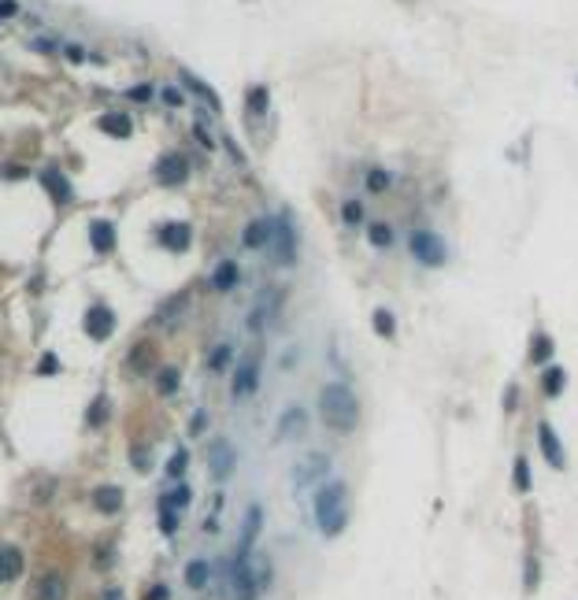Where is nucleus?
I'll return each instance as SVG.
<instances>
[{
	"instance_id": "nucleus-1",
	"label": "nucleus",
	"mask_w": 578,
	"mask_h": 600,
	"mask_svg": "<svg viewBox=\"0 0 578 600\" xmlns=\"http://www.w3.org/2000/svg\"><path fill=\"white\" fill-rule=\"evenodd\" d=\"M319 415H323V423L330 430L352 434L360 426V400H356V393L345 382H330V385H323V393H319Z\"/></svg>"
},
{
	"instance_id": "nucleus-2",
	"label": "nucleus",
	"mask_w": 578,
	"mask_h": 600,
	"mask_svg": "<svg viewBox=\"0 0 578 600\" xmlns=\"http://www.w3.org/2000/svg\"><path fill=\"white\" fill-rule=\"evenodd\" d=\"M316 523L323 538H338L349 523V485L341 478H330L316 493Z\"/></svg>"
},
{
	"instance_id": "nucleus-3",
	"label": "nucleus",
	"mask_w": 578,
	"mask_h": 600,
	"mask_svg": "<svg viewBox=\"0 0 578 600\" xmlns=\"http://www.w3.org/2000/svg\"><path fill=\"white\" fill-rule=\"evenodd\" d=\"M408 249H411V256H416L423 267H445V259H449L445 241L438 234H430V230H416L408 237Z\"/></svg>"
},
{
	"instance_id": "nucleus-4",
	"label": "nucleus",
	"mask_w": 578,
	"mask_h": 600,
	"mask_svg": "<svg viewBox=\"0 0 578 600\" xmlns=\"http://www.w3.org/2000/svg\"><path fill=\"white\" fill-rule=\"evenodd\" d=\"M271 249H274V264L289 267L296 259V230H293V219L282 212L274 219V234H271Z\"/></svg>"
},
{
	"instance_id": "nucleus-5",
	"label": "nucleus",
	"mask_w": 578,
	"mask_h": 600,
	"mask_svg": "<svg viewBox=\"0 0 578 600\" xmlns=\"http://www.w3.org/2000/svg\"><path fill=\"white\" fill-rule=\"evenodd\" d=\"M260 530H263V508H260V504H249V508H245V523H241V541H238L234 563H249V560H252V548H256V541H260Z\"/></svg>"
},
{
	"instance_id": "nucleus-6",
	"label": "nucleus",
	"mask_w": 578,
	"mask_h": 600,
	"mask_svg": "<svg viewBox=\"0 0 578 600\" xmlns=\"http://www.w3.org/2000/svg\"><path fill=\"white\" fill-rule=\"evenodd\" d=\"M326 475H330V456H326V452H308V456L293 467V485H296V489H304V485H316Z\"/></svg>"
},
{
	"instance_id": "nucleus-7",
	"label": "nucleus",
	"mask_w": 578,
	"mask_h": 600,
	"mask_svg": "<svg viewBox=\"0 0 578 600\" xmlns=\"http://www.w3.org/2000/svg\"><path fill=\"white\" fill-rule=\"evenodd\" d=\"M260 356L252 352V356H245L241 360V367H238V375H234V389H230V397L234 400H245V397H252L256 389H260Z\"/></svg>"
},
{
	"instance_id": "nucleus-8",
	"label": "nucleus",
	"mask_w": 578,
	"mask_h": 600,
	"mask_svg": "<svg viewBox=\"0 0 578 600\" xmlns=\"http://www.w3.org/2000/svg\"><path fill=\"white\" fill-rule=\"evenodd\" d=\"M86 334L93 337V341H108V337L115 334V312L104 300H96V304L86 307Z\"/></svg>"
},
{
	"instance_id": "nucleus-9",
	"label": "nucleus",
	"mask_w": 578,
	"mask_h": 600,
	"mask_svg": "<svg viewBox=\"0 0 578 600\" xmlns=\"http://www.w3.org/2000/svg\"><path fill=\"white\" fill-rule=\"evenodd\" d=\"M208 467H211V478L216 482H230V475H234V467H238V452H234V445H230L226 437H219V441L211 445Z\"/></svg>"
},
{
	"instance_id": "nucleus-10",
	"label": "nucleus",
	"mask_w": 578,
	"mask_h": 600,
	"mask_svg": "<svg viewBox=\"0 0 578 600\" xmlns=\"http://www.w3.org/2000/svg\"><path fill=\"white\" fill-rule=\"evenodd\" d=\"M538 445H541V452H545V460H549V467L552 471H564L567 467V456H564V441H560V434L552 430V423H538Z\"/></svg>"
},
{
	"instance_id": "nucleus-11",
	"label": "nucleus",
	"mask_w": 578,
	"mask_h": 600,
	"mask_svg": "<svg viewBox=\"0 0 578 600\" xmlns=\"http://www.w3.org/2000/svg\"><path fill=\"white\" fill-rule=\"evenodd\" d=\"M189 178V164H186V156H178V152H163L160 159H156V182H163V186H182Z\"/></svg>"
},
{
	"instance_id": "nucleus-12",
	"label": "nucleus",
	"mask_w": 578,
	"mask_h": 600,
	"mask_svg": "<svg viewBox=\"0 0 578 600\" xmlns=\"http://www.w3.org/2000/svg\"><path fill=\"white\" fill-rule=\"evenodd\" d=\"M304 430H308V412L301 404H289L282 412V419H278V426H274V441H293V437H301Z\"/></svg>"
},
{
	"instance_id": "nucleus-13",
	"label": "nucleus",
	"mask_w": 578,
	"mask_h": 600,
	"mask_svg": "<svg viewBox=\"0 0 578 600\" xmlns=\"http://www.w3.org/2000/svg\"><path fill=\"white\" fill-rule=\"evenodd\" d=\"M156 241L167 252H186L189 241H193V230H189V222H163L156 230Z\"/></svg>"
},
{
	"instance_id": "nucleus-14",
	"label": "nucleus",
	"mask_w": 578,
	"mask_h": 600,
	"mask_svg": "<svg viewBox=\"0 0 578 600\" xmlns=\"http://www.w3.org/2000/svg\"><path fill=\"white\" fill-rule=\"evenodd\" d=\"M30 600H67V582L56 571H45L34 586H30Z\"/></svg>"
},
{
	"instance_id": "nucleus-15",
	"label": "nucleus",
	"mask_w": 578,
	"mask_h": 600,
	"mask_svg": "<svg viewBox=\"0 0 578 600\" xmlns=\"http://www.w3.org/2000/svg\"><path fill=\"white\" fill-rule=\"evenodd\" d=\"M230 578H234V600H256L260 596V582L252 578L249 563H234L230 567Z\"/></svg>"
},
{
	"instance_id": "nucleus-16",
	"label": "nucleus",
	"mask_w": 578,
	"mask_h": 600,
	"mask_svg": "<svg viewBox=\"0 0 578 600\" xmlns=\"http://www.w3.org/2000/svg\"><path fill=\"white\" fill-rule=\"evenodd\" d=\"M41 186H45L48 197H52V204H71V197H74L71 182H67V178H63L56 167H45V171H41Z\"/></svg>"
},
{
	"instance_id": "nucleus-17",
	"label": "nucleus",
	"mask_w": 578,
	"mask_h": 600,
	"mask_svg": "<svg viewBox=\"0 0 578 600\" xmlns=\"http://www.w3.org/2000/svg\"><path fill=\"white\" fill-rule=\"evenodd\" d=\"M178 78H182V86H186L189 93H196V96H201V101H204V104H208L211 111H216V115L223 111V101H219V93L211 89L208 82H201V78H196L193 71H186V67H182V71H178Z\"/></svg>"
},
{
	"instance_id": "nucleus-18",
	"label": "nucleus",
	"mask_w": 578,
	"mask_h": 600,
	"mask_svg": "<svg viewBox=\"0 0 578 600\" xmlns=\"http://www.w3.org/2000/svg\"><path fill=\"white\" fill-rule=\"evenodd\" d=\"M123 504H126V493L119 489V485H96L93 489V508L96 511L115 515V511H123Z\"/></svg>"
},
{
	"instance_id": "nucleus-19",
	"label": "nucleus",
	"mask_w": 578,
	"mask_h": 600,
	"mask_svg": "<svg viewBox=\"0 0 578 600\" xmlns=\"http://www.w3.org/2000/svg\"><path fill=\"white\" fill-rule=\"evenodd\" d=\"M89 245H93L96 256H104V252L115 249V226L108 219H93L89 222Z\"/></svg>"
},
{
	"instance_id": "nucleus-20",
	"label": "nucleus",
	"mask_w": 578,
	"mask_h": 600,
	"mask_svg": "<svg viewBox=\"0 0 578 600\" xmlns=\"http://www.w3.org/2000/svg\"><path fill=\"white\" fill-rule=\"evenodd\" d=\"M96 130L108 137H130V130H134V123H130L126 111H104L101 119H96Z\"/></svg>"
},
{
	"instance_id": "nucleus-21",
	"label": "nucleus",
	"mask_w": 578,
	"mask_h": 600,
	"mask_svg": "<svg viewBox=\"0 0 578 600\" xmlns=\"http://www.w3.org/2000/svg\"><path fill=\"white\" fill-rule=\"evenodd\" d=\"M271 234H274V222L271 219H252L249 226H245V234H241V245L245 249H263L271 241Z\"/></svg>"
},
{
	"instance_id": "nucleus-22",
	"label": "nucleus",
	"mask_w": 578,
	"mask_h": 600,
	"mask_svg": "<svg viewBox=\"0 0 578 600\" xmlns=\"http://www.w3.org/2000/svg\"><path fill=\"white\" fill-rule=\"evenodd\" d=\"M189 500H193V489H189L186 482H174L171 489L160 497V511H186Z\"/></svg>"
},
{
	"instance_id": "nucleus-23",
	"label": "nucleus",
	"mask_w": 578,
	"mask_h": 600,
	"mask_svg": "<svg viewBox=\"0 0 578 600\" xmlns=\"http://www.w3.org/2000/svg\"><path fill=\"white\" fill-rule=\"evenodd\" d=\"M238 282H241V271H238L234 259H223V264L211 271V289H219V293H230Z\"/></svg>"
},
{
	"instance_id": "nucleus-24",
	"label": "nucleus",
	"mask_w": 578,
	"mask_h": 600,
	"mask_svg": "<svg viewBox=\"0 0 578 600\" xmlns=\"http://www.w3.org/2000/svg\"><path fill=\"white\" fill-rule=\"evenodd\" d=\"M19 574H23V553H19V545H4V548H0V578L15 582Z\"/></svg>"
},
{
	"instance_id": "nucleus-25",
	"label": "nucleus",
	"mask_w": 578,
	"mask_h": 600,
	"mask_svg": "<svg viewBox=\"0 0 578 600\" xmlns=\"http://www.w3.org/2000/svg\"><path fill=\"white\" fill-rule=\"evenodd\" d=\"M182 578H186V586H189V589L201 593V589L208 586V582H211V563H208V560H189V563H186V571H182Z\"/></svg>"
},
{
	"instance_id": "nucleus-26",
	"label": "nucleus",
	"mask_w": 578,
	"mask_h": 600,
	"mask_svg": "<svg viewBox=\"0 0 578 600\" xmlns=\"http://www.w3.org/2000/svg\"><path fill=\"white\" fill-rule=\"evenodd\" d=\"M552 349H556L552 337L545 334V330H538L534 341H530V363H534V367H549V363H552Z\"/></svg>"
},
{
	"instance_id": "nucleus-27",
	"label": "nucleus",
	"mask_w": 578,
	"mask_h": 600,
	"mask_svg": "<svg viewBox=\"0 0 578 600\" xmlns=\"http://www.w3.org/2000/svg\"><path fill=\"white\" fill-rule=\"evenodd\" d=\"M152 360H156L152 345H148V341H138L134 349H130V356H126V367L134 370V375H141V370H148V367H152Z\"/></svg>"
},
{
	"instance_id": "nucleus-28",
	"label": "nucleus",
	"mask_w": 578,
	"mask_h": 600,
	"mask_svg": "<svg viewBox=\"0 0 578 600\" xmlns=\"http://www.w3.org/2000/svg\"><path fill=\"white\" fill-rule=\"evenodd\" d=\"M564 382H567L564 367L549 363V367L541 370V389H545V397H560V393H564Z\"/></svg>"
},
{
	"instance_id": "nucleus-29",
	"label": "nucleus",
	"mask_w": 578,
	"mask_h": 600,
	"mask_svg": "<svg viewBox=\"0 0 578 600\" xmlns=\"http://www.w3.org/2000/svg\"><path fill=\"white\" fill-rule=\"evenodd\" d=\"M267 104H271V93L263 86H252L249 93H245V111H249V115H263Z\"/></svg>"
},
{
	"instance_id": "nucleus-30",
	"label": "nucleus",
	"mask_w": 578,
	"mask_h": 600,
	"mask_svg": "<svg viewBox=\"0 0 578 600\" xmlns=\"http://www.w3.org/2000/svg\"><path fill=\"white\" fill-rule=\"evenodd\" d=\"M186 467H189V448H174L163 471H167V478H171V482H182V475H186Z\"/></svg>"
},
{
	"instance_id": "nucleus-31",
	"label": "nucleus",
	"mask_w": 578,
	"mask_h": 600,
	"mask_svg": "<svg viewBox=\"0 0 578 600\" xmlns=\"http://www.w3.org/2000/svg\"><path fill=\"white\" fill-rule=\"evenodd\" d=\"M178 382H182V375H178L174 367H160V370H156V389H160L163 397H174V393H178Z\"/></svg>"
},
{
	"instance_id": "nucleus-32",
	"label": "nucleus",
	"mask_w": 578,
	"mask_h": 600,
	"mask_svg": "<svg viewBox=\"0 0 578 600\" xmlns=\"http://www.w3.org/2000/svg\"><path fill=\"white\" fill-rule=\"evenodd\" d=\"M371 322H374L378 337H393V334H397V319H393V312H389V307H374Z\"/></svg>"
},
{
	"instance_id": "nucleus-33",
	"label": "nucleus",
	"mask_w": 578,
	"mask_h": 600,
	"mask_svg": "<svg viewBox=\"0 0 578 600\" xmlns=\"http://www.w3.org/2000/svg\"><path fill=\"white\" fill-rule=\"evenodd\" d=\"M230 356H234V349H230L226 341H223V345H216V349H211V356H208V370L223 375V370L230 367Z\"/></svg>"
},
{
	"instance_id": "nucleus-34",
	"label": "nucleus",
	"mask_w": 578,
	"mask_h": 600,
	"mask_svg": "<svg viewBox=\"0 0 578 600\" xmlns=\"http://www.w3.org/2000/svg\"><path fill=\"white\" fill-rule=\"evenodd\" d=\"M367 237H371L374 249H389V245H393V230H389L386 222H371V226H367Z\"/></svg>"
},
{
	"instance_id": "nucleus-35",
	"label": "nucleus",
	"mask_w": 578,
	"mask_h": 600,
	"mask_svg": "<svg viewBox=\"0 0 578 600\" xmlns=\"http://www.w3.org/2000/svg\"><path fill=\"white\" fill-rule=\"evenodd\" d=\"M104 419H108V397L101 393V397H96V400L89 404V412H86V423H89V426H101Z\"/></svg>"
},
{
	"instance_id": "nucleus-36",
	"label": "nucleus",
	"mask_w": 578,
	"mask_h": 600,
	"mask_svg": "<svg viewBox=\"0 0 578 600\" xmlns=\"http://www.w3.org/2000/svg\"><path fill=\"white\" fill-rule=\"evenodd\" d=\"M516 489L519 493L530 489V463H526V456H516Z\"/></svg>"
},
{
	"instance_id": "nucleus-37",
	"label": "nucleus",
	"mask_w": 578,
	"mask_h": 600,
	"mask_svg": "<svg viewBox=\"0 0 578 600\" xmlns=\"http://www.w3.org/2000/svg\"><path fill=\"white\" fill-rule=\"evenodd\" d=\"M263 322H267V307H252V312H249V319H245V330H249V334H263Z\"/></svg>"
},
{
	"instance_id": "nucleus-38",
	"label": "nucleus",
	"mask_w": 578,
	"mask_h": 600,
	"mask_svg": "<svg viewBox=\"0 0 578 600\" xmlns=\"http://www.w3.org/2000/svg\"><path fill=\"white\" fill-rule=\"evenodd\" d=\"M367 189H371V193H386V189H389V174L378 171V167L367 171Z\"/></svg>"
},
{
	"instance_id": "nucleus-39",
	"label": "nucleus",
	"mask_w": 578,
	"mask_h": 600,
	"mask_svg": "<svg viewBox=\"0 0 578 600\" xmlns=\"http://www.w3.org/2000/svg\"><path fill=\"white\" fill-rule=\"evenodd\" d=\"M341 219L349 222V226L363 222V204H360V200H345V208H341Z\"/></svg>"
},
{
	"instance_id": "nucleus-40",
	"label": "nucleus",
	"mask_w": 578,
	"mask_h": 600,
	"mask_svg": "<svg viewBox=\"0 0 578 600\" xmlns=\"http://www.w3.org/2000/svg\"><path fill=\"white\" fill-rule=\"evenodd\" d=\"M160 96H163V104H171V108H182V104H186V96H182L178 86H163Z\"/></svg>"
},
{
	"instance_id": "nucleus-41",
	"label": "nucleus",
	"mask_w": 578,
	"mask_h": 600,
	"mask_svg": "<svg viewBox=\"0 0 578 600\" xmlns=\"http://www.w3.org/2000/svg\"><path fill=\"white\" fill-rule=\"evenodd\" d=\"M526 593H534L538 589V556H526Z\"/></svg>"
},
{
	"instance_id": "nucleus-42",
	"label": "nucleus",
	"mask_w": 578,
	"mask_h": 600,
	"mask_svg": "<svg viewBox=\"0 0 578 600\" xmlns=\"http://www.w3.org/2000/svg\"><path fill=\"white\" fill-rule=\"evenodd\" d=\"M160 530L171 538V533L178 530V511H160Z\"/></svg>"
},
{
	"instance_id": "nucleus-43",
	"label": "nucleus",
	"mask_w": 578,
	"mask_h": 600,
	"mask_svg": "<svg viewBox=\"0 0 578 600\" xmlns=\"http://www.w3.org/2000/svg\"><path fill=\"white\" fill-rule=\"evenodd\" d=\"M38 370H41V375H56V370H60V360H56V352H45V356H41V367H38Z\"/></svg>"
},
{
	"instance_id": "nucleus-44",
	"label": "nucleus",
	"mask_w": 578,
	"mask_h": 600,
	"mask_svg": "<svg viewBox=\"0 0 578 600\" xmlns=\"http://www.w3.org/2000/svg\"><path fill=\"white\" fill-rule=\"evenodd\" d=\"M130 460H134V467H138V471H148V452H145V445H134V452H130Z\"/></svg>"
},
{
	"instance_id": "nucleus-45",
	"label": "nucleus",
	"mask_w": 578,
	"mask_h": 600,
	"mask_svg": "<svg viewBox=\"0 0 578 600\" xmlns=\"http://www.w3.org/2000/svg\"><path fill=\"white\" fill-rule=\"evenodd\" d=\"M126 96H130V101H138V104H145L148 96H152V86H134V89H126Z\"/></svg>"
},
{
	"instance_id": "nucleus-46",
	"label": "nucleus",
	"mask_w": 578,
	"mask_h": 600,
	"mask_svg": "<svg viewBox=\"0 0 578 600\" xmlns=\"http://www.w3.org/2000/svg\"><path fill=\"white\" fill-rule=\"evenodd\" d=\"M19 15V0H0V19H15Z\"/></svg>"
},
{
	"instance_id": "nucleus-47",
	"label": "nucleus",
	"mask_w": 578,
	"mask_h": 600,
	"mask_svg": "<svg viewBox=\"0 0 578 600\" xmlns=\"http://www.w3.org/2000/svg\"><path fill=\"white\" fill-rule=\"evenodd\" d=\"M516 404H519V389L508 385V393H504V412H516Z\"/></svg>"
},
{
	"instance_id": "nucleus-48",
	"label": "nucleus",
	"mask_w": 578,
	"mask_h": 600,
	"mask_svg": "<svg viewBox=\"0 0 578 600\" xmlns=\"http://www.w3.org/2000/svg\"><path fill=\"white\" fill-rule=\"evenodd\" d=\"M171 593H167V586H156V589H148V596L145 600H167Z\"/></svg>"
},
{
	"instance_id": "nucleus-49",
	"label": "nucleus",
	"mask_w": 578,
	"mask_h": 600,
	"mask_svg": "<svg viewBox=\"0 0 578 600\" xmlns=\"http://www.w3.org/2000/svg\"><path fill=\"white\" fill-rule=\"evenodd\" d=\"M204 419H208L204 412H196V415H193V434H201V430H204Z\"/></svg>"
},
{
	"instance_id": "nucleus-50",
	"label": "nucleus",
	"mask_w": 578,
	"mask_h": 600,
	"mask_svg": "<svg viewBox=\"0 0 578 600\" xmlns=\"http://www.w3.org/2000/svg\"><path fill=\"white\" fill-rule=\"evenodd\" d=\"M63 52H67L71 60H82V56H86V52H82V48H78V45H63Z\"/></svg>"
},
{
	"instance_id": "nucleus-51",
	"label": "nucleus",
	"mask_w": 578,
	"mask_h": 600,
	"mask_svg": "<svg viewBox=\"0 0 578 600\" xmlns=\"http://www.w3.org/2000/svg\"><path fill=\"white\" fill-rule=\"evenodd\" d=\"M104 600H123V593H119V589H111V593H104Z\"/></svg>"
}]
</instances>
